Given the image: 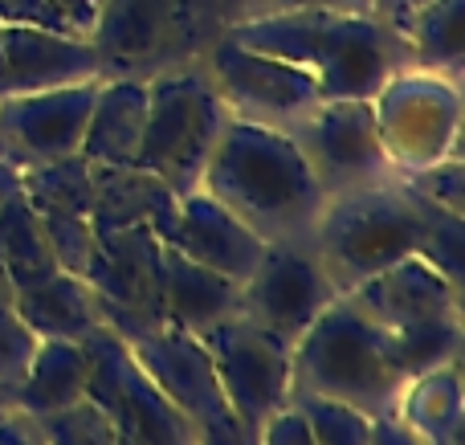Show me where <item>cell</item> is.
I'll return each mask as SVG.
<instances>
[{
    "mask_svg": "<svg viewBox=\"0 0 465 445\" xmlns=\"http://www.w3.org/2000/svg\"><path fill=\"white\" fill-rule=\"evenodd\" d=\"M396 417L425 445H461V360L412 376Z\"/></svg>",
    "mask_w": 465,
    "mask_h": 445,
    "instance_id": "cell-24",
    "label": "cell"
},
{
    "mask_svg": "<svg viewBox=\"0 0 465 445\" xmlns=\"http://www.w3.org/2000/svg\"><path fill=\"white\" fill-rule=\"evenodd\" d=\"M201 343L209 348V360L217 368V381H221L229 409L249 430V438L257 441L262 425L278 409L290 405V384H294V376H290V351H294V343L273 335L270 327L253 323L245 311L221 319L217 327H209L201 335Z\"/></svg>",
    "mask_w": 465,
    "mask_h": 445,
    "instance_id": "cell-11",
    "label": "cell"
},
{
    "mask_svg": "<svg viewBox=\"0 0 465 445\" xmlns=\"http://www.w3.org/2000/svg\"><path fill=\"white\" fill-rule=\"evenodd\" d=\"M0 445H41V438H37L29 417L8 413L5 421H0Z\"/></svg>",
    "mask_w": 465,
    "mask_h": 445,
    "instance_id": "cell-40",
    "label": "cell"
},
{
    "mask_svg": "<svg viewBox=\"0 0 465 445\" xmlns=\"http://www.w3.org/2000/svg\"><path fill=\"white\" fill-rule=\"evenodd\" d=\"M33 348H37V340L25 331L21 319L0 327V384L21 381L25 368H29V360H33Z\"/></svg>",
    "mask_w": 465,
    "mask_h": 445,
    "instance_id": "cell-34",
    "label": "cell"
},
{
    "mask_svg": "<svg viewBox=\"0 0 465 445\" xmlns=\"http://www.w3.org/2000/svg\"><path fill=\"white\" fill-rule=\"evenodd\" d=\"M147 123V82L139 78H103L78 155L86 163H139Z\"/></svg>",
    "mask_w": 465,
    "mask_h": 445,
    "instance_id": "cell-20",
    "label": "cell"
},
{
    "mask_svg": "<svg viewBox=\"0 0 465 445\" xmlns=\"http://www.w3.org/2000/svg\"><path fill=\"white\" fill-rule=\"evenodd\" d=\"M41 229H45V242H49L57 270L78 274V278L86 274L90 258H94V245H98L90 217H41Z\"/></svg>",
    "mask_w": 465,
    "mask_h": 445,
    "instance_id": "cell-31",
    "label": "cell"
},
{
    "mask_svg": "<svg viewBox=\"0 0 465 445\" xmlns=\"http://www.w3.org/2000/svg\"><path fill=\"white\" fill-rule=\"evenodd\" d=\"M33 430H37L41 445H119V430L90 397L74 400L57 413L33 417Z\"/></svg>",
    "mask_w": 465,
    "mask_h": 445,
    "instance_id": "cell-29",
    "label": "cell"
},
{
    "mask_svg": "<svg viewBox=\"0 0 465 445\" xmlns=\"http://www.w3.org/2000/svg\"><path fill=\"white\" fill-rule=\"evenodd\" d=\"M225 33L217 0H103L90 41L103 78H155L196 65Z\"/></svg>",
    "mask_w": 465,
    "mask_h": 445,
    "instance_id": "cell-5",
    "label": "cell"
},
{
    "mask_svg": "<svg viewBox=\"0 0 465 445\" xmlns=\"http://www.w3.org/2000/svg\"><path fill=\"white\" fill-rule=\"evenodd\" d=\"M8 413H16V409H13V392H8V384H0V421H5Z\"/></svg>",
    "mask_w": 465,
    "mask_h": 445,
    "instance_id": "cell-43",
    "label": "cell"
},
{
    "mask_svg": "<svg viewBox=\"0 0 465 445\" xmlns=\"http://www.w3.org/2000/svg\"><path fill=\"white\" fill-rule=\"evenodd\" d=\"M290 139L306 155L327 196L396 176L371 98H322L290 127Z\"/></svg>",
    "mask_w": 465,
    "mask_h": 445,
    "instance_id": "cell-10",
    "label": "cell"
},
{
    "mask_svg": "<svg viewBox=\"0 0 465 445\" xmlns=\"http://www.w3.org/2000/svg\"><path fill=\"white\" fill-rule=\"evenodd\" d=\"M0 25H5V21H0ZM0 94H5V65H0Z\"/></svg>",
    "mask_w": 465,
    "mask_h": 445,
    "instance_id": "cell-44",
    "label": "cell"
},
{
    "mask_svg": "<svg viewBox=\"0 0 465 445\" xmlns=\"http://www.w3.org/2000/svg\"><path fill=\"white\" fill-rule=\"evenodd\" d=\"M461 245H465V217L450 209H433L425 229V242H420V253L433 270H441L450 282L461 286Z\"/></svg>",
    "mask_w": 465,
    "mask_h": 445,
    "instance_id": "cell-32",
    "label": "cell"
},
{
    "mask_svg": "<svg viewBox=\"0 0 465 445\" xmlns=\"http://www.w3.org/2000/svg\"><path fill=\"white\" fill-rule=\"evenodd\" d=\"M290 405L306 417L314 445H368L371 417L319 392H290Z\"/></svg>",
    "mask_w": 465,
    "mask_h": 445,
    "instance_id": "cell-28",
    "label": "cell"
},
{
    "mask_svg": "<svg viewBox=\"0 0 465 445\" xmlns=\"http://www.w3.org/2000/svg\"><path fill=\"white\" fill-rule=\"evenodd\" d=\"M16 319L25 323V331L33 340H74L90 335L94 327H103V315H98V299L86 286V278L78 274H57L41 278L33 286H21L16 291Z\"/></svg>",
    "mask_w": 465,
    "mask_h": 445,
    "instance_id": "cell-22",
    "label": "cell"
},
{
    "mask_svg": "<svg viewBox=\"0 0 465 445\" xmlns=\"http://www.w3.org/2000/svg\"><path fill=\"white\" fill-rule=\"evenodd\" d=\"M0 21L5 25H41V29H65V21L49 8V0H0Z\"/></svg>",
    "mask_w": 465,
    "mask_h": 445,
    "instance_id": "cell-36",
    "label": "cell"
},
{
    "mask_svg": "<svg viewBox=\"0 0 465 445\" xmlns=\"http://www.w3.org/2000/svg\"><path fill=\"white\" fill-rule=\"evenodd\" d=\"M351 299L396 340L409 381L461 360V286L417 253L355 286Z\"/></svg>",
    "mask_w": 465,
    "mask_h": 445,
    "instance_id": "cell-6",
    "label": "cell"
},
{
    "mask_svg": "<svg viewBox=\"0 0 465 445\" xmlns=\"http://www.w3.org/2000/svg\"><path fill=\"white\" fill-rule=\"evenodd\" d=\"M290 392H319L368 417H396L409 389L396 340L351 299L339 294L290 351Z\"/></svg>",
    "mask_w": 465,
    "mask_h": 445,
    "instance_id": "cell-3",
    "label": "cell"
},
{
    "mask_svg": "<svg viewBox=\"0 0 465 445\" xmlns=\"http://www.w3.org/2000/svg\"><path fill=\"white\" fill-rule=\"evenodd\" d=\"M8 392H13V409L29 421L82 400L86 397V351H82V343L37 340L29 368L16 384H8Z\"/></svg>",
    "mask_w": 465,
    "mask_h": 445,
    "instance_id": "cell-23",
    "label": "cell"
},
{
    "mask_svg": "<svg viewBox=\"0 0 465 445\" xmlns=\"http://www.w3.org/2000/svg\"><path fill=\"white\" fill-rule=\"evenodd\" d=\"M0 270L13 278L16 291L57 274V262H54V253H49L41 217L21 196V188L0 204Z\"/></svg>",
    "mask_w": 465,
    "mask_h": 445,
    "instance_id": "cell-26",
    "label": "cell"
},
{
    "mask_svg": "<svg viewBox=\"0 0 465 445\" xmlns=\"http://www.w3.org/2000/svg\"><path fill=\"white\" fill-rule=\"evenodd\" d=\"M119 445H135V441H131V438H119Z\"/></svg>",
    "mask_w": 465,
    "mask_h": 445,
    "instance_id": "cell-45",
    "label": "cell"
},
{
    "mask_svg": "<svg viewBox=\"0 0 465 445\" xmlns=\"http://www.w3.org/2000/svg\"><path fill=\"white\" fill-rule=\"evenodd\" d=\"M335 299L339 291L314 253L311 233L265 242L257 270L241 282V311L286 343H298V335Z\"/></svg>",
    "mask_w": 465,
    "mask_h": 445,
    "instance_id": "cell-13",
    "label": "cell"
},
{
    "mask_svg": "<svg viewBox=\"0 0 465 445\" xmlns=\"http://www.w3.org/2000/svg\"><path fill=\"white\" fill-rule=\"evenodd\" d=\"M21 196L37 217H90L94 204V176L78 152L49 163H33L21 172Z\"/></svg>",
    "mask_w": 465,
    "mask_h": 445,
    "instance_id": "cell-27",
    "label": "cell"
},
{
    "mask_svg": "<svg viewBox=\"0 0 465 445\" xmlns=\"http://www.w3.org/2000/svg\"><path fill=\"white\" fill-rule=\"evenodd\" d=\"M163 315L180 331L204 335L221 319L241 315V286L163 245Z\"/></svg>",
    "mask_w": 465,
    "mask_h": 445,
    "instance_id": "cell-21",
    "label": "cell"
},
{
    "mask_svg": "<svg viewBox=\"0 0 465 445\" xmlns=\"http://www.w3.org/2000/svg\"><path fill=\"white\" fill-rule=\"evenodd\" d=\"M221 21H257L273 13H294V8H339V13H371V0H217Z\"/></svg>",
    "mask_w": 465,
    "mask_h": 445,
    "instance_id": "cell-33",
    "label": "cell"
},
{
    "mask_svg": "<svg viewBox=\"0 0 465 445\" xmlns=\"http://www.w3.org/2000/svg\"><path fill=\"white\" fill-rule=\"evenodd\" d=\"M21 188V172L16 168H8V163H0V204L8 201V196Z\"/></svg>",
    "mask_w": 465,
    "mask_h": 445,
    "instance_id": "cell-42",
    "label": "cell"
},
{
    "mask_svg": "<svg viewBox=\"0 0 465 445\" xmlns=\"http://www.w3.org/2000/svg\"><path fill=\"white\" fill-rule=\"evenodd\" d=\"M49 8L62 16L70 33H82V37H90L98 13H103V0H49Z\"/></svg>",
    "mask_w": 465,
    "mask_h": 445,
    "instance_id": "cell-37",
    "label": "cell"
},
{
    "mask_svg": "<svg viewBox=\"0 0 465 445\" xmlns=\"http://www.w3.org/2000/svg\"><path fill=\"white\" fill-rule=\"evenodd\" d=\"M98 82L0 94V163L25 172L33 163H49L78 152Z\"/></svg>",
    "mask_w": 465,
    "mask_h": 445,
    "instance_id": "cell-15",
    "label": "cell"
},
{
    "mask_svg": "<svg viewBox=\"0 0 465 445\" xmlns=\"http://www.w3.org/2000/svg\"><path fill=\"white\" fill-rule=\"evenodd\" d=\"M127 348L139 360V368L160 384L163 397L193 421V433L225 425L237 417L229 409L225 392H221L217 368H213L209 348L201 343V335H188L180 327L163 323L160 331H152L139 343H127Z\"/></svg>",
    "mask_w": 465,
    "mask_h": 445,
    "instance_id": "cell-16",
    "label": "cell"
},
{
    "mask_svg": "<svg viewBox=\"0 0 465 445\" xmlns=\"http://www.w3.org/2000/svg\"><path fill=\"white\" fill-rule=\"evenodd\" d=\"M201 188L237 221H245L262 242L306 237L327 204V193L290 131L232 114L204 163Z\"/></svg>",
    "mask_w": 465,
    "mask_h": 445,
    "instance_id": "cell-2",
    "label": "cell"
},
{
    "mask_svg": "<svg viewBox=\"0 0 465 445\" xmlns=\"http://www.w3.org/2000/svg\"><path fill=\"white\" fill-rule=\"evenodd\" d=\"M86 286L98 299L103 323L123 343H139L168 323L163 315V242L147 225L98 233Z\"/></svg>",
    "mask_w": 465,
    "mask_h": 445,
    "instance_id": "cell-9",
    "label": "cell"
},
{
    "mask_svg": "<svg viewBox=\"0 0 465 445\" xmlns=\"http://www.w3.org/2000/svg\"><path fill=\"white\" fill-rule=\"evenodd\" d=\"M201 62L232 119L290 131L314 103H322L319 86L306 70H298V65L282 62L273 54H262V49L241 45L225 33L213 41Z\"/></svg>",
    "mask_w": 465,
    "mask_h": 445,
    "instance_id": "cell-12",
    "label": "cell"
},
{
    "mask_svg": "<svg viewBox=\"0 0 465 445\" xmlns=\"http://www.w3.org/2000/svg\"><path fill=\"white\" fill-rule=\"evenodd\" d=\"M90 176H94V204H90L94 233L147 225L163 245L172 242L180 196L155 172L139 163H90Z\"/></svg>",
    "mask_w": 465,
    "mask_h": 445,
    "instance_id": "cell-19",
    "label": "cell"
},
{
    "mask_svg": "<svg viewBox=\"0 0 465 445\" xmlns=\"http://www.w3.org/2000/svg\"><path fill=\"white\" fill-rule=\"evenodd\" d=\"M401 180L412 193L425 196V201H433L437 209H450V213H458V217H465V163L458 155H441V160H433V163L409 168Z\"/></svg>",
    "mask_w": 465,
    "mask_h": 445,
    "instance_id": "cell-30",
    "label": "cell"
},
{
    "mask_svg": "<svg viewBox=\"0 0 465 445\" xmlns=\"http://www.w3.org/2000/svg\"><path fill=\"white\" fill-rule=\"evenodd\" d=\"M78 343L86 351V397L111 417L119 438L135 445H196L193 421L163 397L111 327H94Z\"/></svg>",
    "mask_w": 465,
    "mask_h": 445,
    "instance_id": "cell-8",
    "label": "cell"
},
{
    "mask_svg": "<svg viewBox=\"0 0 465 445\" xmlns=\"http://www.w3.org/2000/svg\"><path fill=\"white\" fill-rule=\"evenodd\" d=\"M0 65H5V94L103 78V57L94 41L41 25H0Z\"/></svg>",
    "mask_w": 465,
    "mask_h": 445,
    "instance_id": "cell-17",
    "label": "cell"
},
{
    "mask_svg": "<svg viewBox=\"0 0 465 445\" xmlns=\"http://www.w3.org/2000/svg\"><path fill=\"white\" fill-rule=\"evenodd\" d=\"M225 37L306 70L322 98H376L396 74L412 70L404 33L376 13L294 8L225 25Z\"/></svg>",
    "mask_w": 465,
    "mask_h": 445,
    "instance_id": "cell-1",
    "label": "cell"
},
{
    "mask_svg": "<svg viewBox=\"0 0 465 445\" xmlns=\"http://www.w3.org/2000/svg\"><path fill=\"white\" fill-rule=\"evenodd\" d=\"M461 16H465V0H429L425 8L412 13L409 29H404L412 70L437 74L445 82L458 78L461 62H465Z\"/></svg>",
    "mask_w": 465,
    "mask_h": 445,
    "instance_id": "cell-25",
    "label": "cell"
},
{
    "mask_svg": "<svg viewBox=\"0 0 465 445\" xmlns=\"http://www.w3.org/2000/svg\"><path fill=\"white\" fill-rule=\"evenodd\" d=\"M425 5L429 0H371V13H376L384 25H392L396 33H404L409 29V21H412V13L425 8Z\"/></svg>",
    "mask_w": 465,
    "mask_h": 445,
    "instance_id": "cell-39",
    "label": "cell"
},
{
    "mask_svg": "<svg viewBox=\"0 0 465 445\" xmlns=\"http://www.w3.org/2000/svg\"><path fill=\"white\" fill-rule=\"evenodd\" d=\"M229 123L204 62L147 78V123L139 143V168L155 172L176 196L201 188L204 163Z\"/></svg>",
    "mask_w": 465,
    "mask_h": 445,
    "instance_id": "cell-7",
    "label": "cell"
},
{
    "mask_svg": "<svg viewBox=\"0 0 465 445\" xmlns=\"http://www.w3.org/2000/svg\"><path fill=\"white\" fill-rule=\"evenodd\" d=\"M368 445H425L401 417H371V433Z\"/></svg>",
    "mask_w": 465,
    "mask_h": 445,
    "instance_id": "cell-38",
    "label": "cell"
},
{
    "mask_svg": "<svg viewBox=\"0 0 465 445\" xmlns=\"http://www.w3.org/2000/svg\"><path fill=\"white\" fill-rule=\"evenodd\" d=\"M257 445H314L311 438V425H306V417L298 413L294 405L278 409V413L270 417V421L262 425V433H257Z\"/></svg>",
    "mask_w": 465,
    "mask_h": 445,
    "instance_id": "cell-35",
    "label": "cell"
},
{
    "mask_svg": "<svg viewBox=\"0 0 465 445\" xmlns=\"http://www.w3.org/2000/svg\"><path fill=\"white\" fill-rule=\"evenodd\" d=\"M5 323H16V286H13V278L0 270V327Z\"/></svg>",
    "mask_w": 465,
    "mask_h": 445,
    "instance_id": "cell-41",
    "label": "cell"
},
{
    "mask_svg": "<svg viewBox=\"0 0 465 445\" xmlns=\"http://www.w3.org/2000/svg\"><path fill=\"white\" fill-rule=\"evenodd\" d=\"M172 250H180L184 258L201 262V266L225 274L229 282H245L257 270L265 253V242L237 221L221 201H213L204 188L180 196V213H176V233H172Z\"/></svg>",
    "mask_w": 465,
    "mask_h": 445,
    "instance_id": "cell-18",
    "label": "cell"
},
{
    "mask_svg": "<svg viewBox=\"0 0 465 445\" xmlns=\"http://www.w3.org/2000/svg\"><path fill=\"white\" fill-rule=\"evenodd\" d=\"M376 119L384 147L392 155L396 172L433 163L453 152V131H458V94L450 82H437V74L404 70L380 90Z\"/></svg>",
    "mask_w": 465,
    "mask_h": 445,
    "instance_id": "cell-14",
    "label": "cell"
},
{
    "mask_svg": "<svg viewBox=\"0 0 465 445\" xmlns=\"http://www.w3.org/2000/svg\"><path fill=\"white\" fill-rule=\"evenodd\" d=\"M433 209L437 204L412 193L401 176L327 196L311 229V242L335 291L351 294L368 278L420 253Z\"/></svg>",
    "mask_w": 465,
    "mask_h": 445,
    "instance_id": "cell-4",
    "label": "cell"
}]
</instances>
